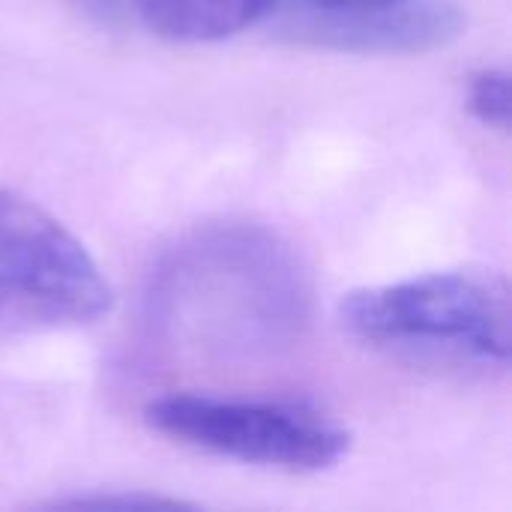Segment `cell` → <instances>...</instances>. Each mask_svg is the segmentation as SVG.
<instances>
[{
	"instance_id": "cell-4",
	"label": "cell",
	"mask_w": 512,
	"mask_h": 512,
	"mask_svg": "<svg viewBox=\"0 0 512 512\" xmlns=\"http://www.w3.org/2000/svg\"><path fill=\"white\" fill-rule=\"evenodd\" d=\"M144 417L174 444L291 474L327 471L351 447L348 429L297 402L168 393L153 399Z\"/></svg>"
},
{
	"instance_id": "cell-5",
	"label": "cell",
	"mask_w": 512,
	"mask_h": 512,
	"mask_svg": "<svg viewBox=\"0 0 512 512\" xmlns=\"http://www.w3.org/2000/svg\"><path fill=\"white\" fill-rule=\"evenodd\" d=\"M264 21L282 39L345 54H423L450 45L465 30L456 0H273Z\"/></svg>"
},
{
	"instance_id": "cell-9",
	"label": "cell",
	"mask_w": 512,
	"mask_h": 512,
	"mask_svg": "<svg viewBox=\"0 0 512 512\" xmlns=\"http://www.w3.org/2000/svg\"><path fill=\"white\" fill-rule=\"evenodd\" d=\"M75 6L96 24L120 27L135 21V0H75Z\"/></svg>"
},
{
	"instance_id": "cell-7",
	"label": "cell",
	"mask_w": 512,
	"mask_h": 512,
	"mask_svg": "<svg viewBox=\"0 0 512 512\" xmlns=\"http://www.w3.org/2000/svg\"><path fill=\"white\" fill-rule=\"evenodd\" d=\"M468 111L489 129H510V72L501 66L477 69L468 78Z\"/></svg>"
},
{
	"instance_id": "cell-6",
	"label": "cell",
	"mask_w": 512,
	"mask_h": 512,
	"mask_svg": "<svg viewBox=\"0 0 512 512\" xmlns=\"http://www.w3.org/2000/svg\"><path fill=\"white\" fill-rule=\"evenodd\" d=\"M273 0H135V21L171 42H219L267 18Z\"/></svg>"
},
{
	"instance_id": "cell-3",
	"label": "cell",
	"mask_w": 512,
	"mask_h": 512,
	"mask_svg": "<svg viewBox=\"0 0 512 512\" xmlns=\"http://www.w3.org/2000/svg\"><path fill=\"white\" fill-rule=\"evenodd\" d=\"M111 300L87 246L36 201L0 186V333L93 324Z\"/></svg>"
},
{
	"instance_id": "cell-2",
	"label": "cell",
	"mask_w": 512,
	"mask_h": 512,
	"mask_svg": "<svg viewBox=\"0 0 512 512\" xmlns=\"http://www.w3.org/2000/svg\"><path fill=\"white\" fill-rule=\"evenodd\" d=\"M342 324L363 345L423 363L507 366L510 288L498 273L444 270L354 291Z\"/></svg>"
},
{
	"instance_id": "cell-10",
	"label": "cell",
	"mask_w": 512,
	"mask_h": 512,
	"mask_svg": "<svg viewBox=\"0 0 512 512\" xmlns=\"http://www.w3.org/2000/svg\"><path fill=\"white\" fill-rule=\"evenodd\" d=\"M303 3H366V0H303Z\"/></svg>"
},
{
	"instance_id": "cell-8",
	"label": "cell",
	"mask_w": 512,
	"mask_h": 512,
	"mask_svg": "<svg viewBox=\"0 0 512 512\" xmlns=\"http://www.w3.org/2000/svg\"><path fill=\"white\" fill-rule=\"evenodd\" d=\"M60 504H69V507H183V501H174V498H159V495H81V498H72V501H57Z\"/></svg>"
},
{
	"instance_id": "cell-1",
	"label": "cell",
	"mask_w": 512,
	"mask_h": 512,
	"mask_svg": "<svg viewBox=\"0 0 512 512\" xmlns=\"http://www.w3.org/2000/svg\"><path fill=\"white\" fill-rule=\"evenodd\" d=\"M150 309L171 336L198 348H276L306 321L309 282L276 234L249 225L210 228L165 258Z\"/></svg>"
}]
</instances>
